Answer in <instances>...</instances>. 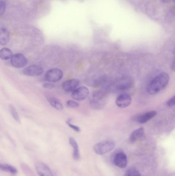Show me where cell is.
<instances>
[{"label": "cell", "mask_w": 175, "mask_h": 176, "mask_svg": "<svg viewBox=\"0 0 175 176\" xmlns=\"http://www.w3.org/2000/svg\"><path fill=\"white\" fill-rule=\"evenodd\" d=\"M6 10V5L4 2L0 1V16L3 15Z\"/></svg>", "instance_id": "23"}, {"label": "cell", "mask_w": 175, "mask_h": 176, "mask_svg": "<svg viewBox=\"0 0 175 176\" xmlns=\"http://www.w3.org/2000/svg\"><path fill=\"white\" fill-rule=\"evenodd\" d=\"M55 87V86L52 84H49V83H46V84H44L43 85V87L44 88H46V89H52Z\"/></svg>", "instance_id": "26"}, {"label": "cell", "mask_w": 175, "mask_h": 176, "mask_svg": "<svg viewBox=\"0 0 175 176\" xmlns=\"http://www.w3.org/2000/svg\"><path fill=\"white\" fill-rule=\"evenodd\" d=\"M9 109L10 114H11L14 119L17 122L19 123H21L20 116L19 115L18 113L17 112V110L15 109V106L12 105H10V106H9Z\"/></svg>", "instance_id": "20"}, {"label": "cell", "mask_w": 175, "mask_h": 176, "mask_svg": "<svg viewBox=\"0 0 175 176\" xmlns=\"http://www.w3.org/2000/svg\"><path fill=\"white\" fill-rule=\"evenodd\" d=\"M133 81L130 77H125L117 81L115 85V89L119 92L125 91L133 86Z\"/></svg>", "instance_id": "5"}, {"label": "cell", "mask_w": 175, "mask_h": 176, "mask_svg": "<svg viewBox=\"0 0 175 176\" xmlns=\"http://www.w3.org/2000/svg\"><path fill=\"white\" fill-rule=\"evenodd\" d=\"M132 101V98L129 94H122L117 97L116 104L120 108H125L130 105Z\"/></svg>", "instance_id": "9"}, {"label": "cell", "mask_w": 175, "mask_h": 176, "mask_svg": "<svg viewBox=\"0 0 175 176\" xmlns=\"http://www.w3.org/2000/svg\"><path fill=\"white\" fill-rule=\"evenodd\" d=\"M175 96H173V97L167 101L166 102V105L170 107H172L175 106Z\"/></svg>", "instance_id": "24"}, {"label": "cell", "mask_w": 175, "mask_h": 176, "mask_svg": "<svg viewBox=\"0 0 175 176\" xmlns=\"http://www.w3.org/2000/svg\"><path fill=\"white\" fill-rule=\"evenodd\" d=\"M124 176H141V174L137 169L130 168L125 171Z\"/></svg>", "instance_id": "21"}, {"label": "cell", "mask_w": 175, "mask_h": 176, "mask_svg": "<svg viewBox=\"0 0 175 176\" xmlns=\"http://www.w3.org/2000/svg\"><path fill=\"white\" fill-rule=\"evenodd\" d=\"M46 98L47 101H49L50 105L55 109L58 110H62L64 109V107L62 103L56 97L49 96H47Z\"/></svg>", "instance_id": "16"}, {"label": "cell", "mask_w": 175, "mask_h": 176, "mask_svg": "<svg viewBox=\"0 0 175 176\" xmlns=\"http://www.w3.org/2000/svg\"><path fill=\"white\" fill-rule=\"evenodd\" d=\"M113 163L118 167L121 168H125L127 164L126 155L123 152L117 153L113 158Z\"/></svg>", "instance_id": "12"}, {"label": "cell", "mask_w": 175, "mask_h": 176, "mask_svg": "<svg viewBox=\"0 0 175 176\" xmlns=\"http://www.w3.org/2000/svg\"><path fill=\"white\" fill-rule=\"evenodd\" d=\"M70 144L73 148V158L75 160H78L80 159V153L78 145L75 140L73 138H70L69 139Z\"/></svg>", "instance_id": "17"}, {"label": "cell", "mask_w": 175, "mask_h": 176, "mask_svg": "<svg viewBox=\"0 0 175 176\" xmlns=\"http://www.w3.org/2000/svg\"><path fill=\"white\" fill-rule=\"evenodd\" d=\"M0 169L3 171L9 172L12 174H16L18 172L17 169L15 167L7 164L0 163Z\"/></svg>", "instance_id": "19"}, {"label": "cell", "mask_w": 175, "mask_h": 176, "mask_svg": "<svg viewBox=\"0 0 175 176\" xmlns=\"http://www.w3.org/2000/svg\"><path fill=\"white\" fill-rule=\"evenodd\" d=\"M157 115V112L155 111H150L143 114H140L137 117L136 120L140 124H145L152 119Z\"/></svg>", "instance_id": "13"}, {"label": "cell", "mask_w": 175, "mask_h": 176, "mask_svg": "<svg viewBox=\"0 0 175 176\" xmlns=\"http://www.w3.org/2000/svg\"><path fill=\"white\" fill-rule=\"evenodd\" d=\"M170 1L171 0H161V2L164 3H167L170 2Z\"/></svg>", "instance_id": "27"}, {"label": "cell", "mask_w": 175, "mask_h": 176, "mask_svg": "<svg viewBox=\"0 0 175 176\" xmlns=\"http://www.w3.org/2000/svg\"><path fill=\"white\" fill-rule=\"evenodd\" d=\"M170 81V76L167 73L162 72L155 77L149 84L147 92L151 95L157 94L167 87Z\"/></svg>", "instance_id": "1"}, {"label": "cell", "mask_w": 175, "mask_h": 176, "mask_svg": "<svg viewBox=\"0 0 175 176\" xmlns=\"http://www.w3.org/2000/svg\"><path fill=\"white\" fill-rule=\"evenodd\" d=\"M66 123L69 126V127L73 129V130H75V131H76V132H80V128L78 127V126H76V125H74L71 124V123H70V121H69V120L67 121Z\"/></svg>", "instance_id": "25"}, {"label": "cell", "mask_w": 175, "mask_h": 176, "mask_svg": "<svg viewBox=\"0 0 175 176\" xmlns=\"http://www.w3.org/2000/svg\"><path fill=\"white\" fill-rule=\"evenodd\" d=\"M80 82L78 79H69L63 82L62 87L66 92H72L79 86Z\"/></svg>", "instance_id": "10"}, {"label": "cell", "mask_w": 175, "mask_h": 176, "mask_svg": "<svg viewBox=\"0 0 175 176\" xmlns=\"http://www.w3.org/2000/svg\"><path fill=\"white\" fill-rule=\"evenodd\" d=\"M89 90L84 86L77 88L72 92V97L74 100L78 101H83L89 96Z\"/></svg>", "instance_id": "7"}, {"label": "cell", "mask_w": 175, "mask_h": 176, "mask_svg": "<svg viewBox=\"0 0 175 176\" xmlns=\"http://www.w3.org/2000/svg\"><path fill=\"white\" fill-rule=\"evenodd\" d=\"M174 64H174V61L173 60V63H172V65H173V66H172V69H173V71H174V70H175V66H174Z\"/></svg>", "instance_id": "28"}, {"label": "cell", "mask_w": 175, "mask_h": 176, "mask_svg": "<svg viewBox=\"0 0 175 176\" xmlns=\"http://www.w3.org/2000/svg\"><path fill=\"white\" fill-rule=\"evenodd\" d=\"M173 2H175V0H172Z\"/></svg>", "instance_id": "29"}, {"label": "cell", "mask_w": 175, "mask_h": 176, "mask_svg": "<svg viewBox=\"0 0 175 176\" xmlns=\"http://www.w3.org/2000/svg\"><path fill=\"white\" fill-rule=\"evenodd\" d=\"M10 38L8 30L5 28L0 29V45H5L8 43Z\"/></svg>", "instance_id": "15"}, {"label": "cell", "mask_w": 175, "mask_h": 176, "mask_svg": "<svg viewBox=\"0 0 175 176\" xmlns=\"http://www.w3.org/2000/svg\"><path fill=\"white\" fill-rule=\"evenodd\" d=\"M35 169L40 176H54L49 166L42 162H37L35 165Z\"/></svg>", "instance_id": "11"}, {"label": "cell", "mask_w": 175, "mask_h": 176, "mask_svg": "<svg viewBox=\"0 0 175 176\" xmlns=\"http://www.w3.org/2000/svg\"><path fill=\"white\" fill-rule=\"evenodd\" d=\"M10 59L12 66L18 69L25 67L28 63L26 58L23 54L20 53L13 55Z\"/></svg>", "instance_id": "6"}, {"label": "cell", "mask_w": 175, "mask_h": 176, "mask_svg": "<svg viewBox=\"0 0 175 176\" xmlns=\"http://www.w3.org/2000/svg\"><path fill=\"white\" fill-rule=\"evenodd\" d=\"M13 55L12 52L8 48H3L0 50V58L4 60L10 59Z\"/></svg>", "instance_id": "18"}, {"label": "cell", "mask_w": 175, "mask_h": 176, "mask_svg": "<svg viewBox=\"0 0 175 176\" xmlns=\"http://www.w3.org/2000/svg\"><path fill=\"white\" fill-rule=\"evenodd\" d=\"M115 146V143L112 141H104L96 144L93 149L96 154L102 155L112 150Z\"/></svg>", "instance_id": "2"}, {"label": "cell", "mask_w": 175, "mask_h": 176, "mask_svg": "<svg viewBox=\"0 0 175 176\" xmlns=\"http://www.w3.org/2000/svg\"><path fill=\"white\" fill-rule=\"evenodd\" d=\"M144 134V131L143 127L136 129L131 133L129 138V141L130 143H134L140 139Z\"/></svg>", "instance_id": "14"}, {"label": "cell", "mask_w": 175, "mask_h": 176, "mask_svg": "<svg viewBox=\"0 0 175 176\" xmlns=\"http://www.w3.org/2000/svg\"><path fill=\"white\" fill-rule=\"evenodd\" d=\"M44 69L38 65H31L26 67L23 70V73L28 76H39L44 73Z\"/></svg>", "instance_id": "8"}, {"label": "cell", "mask_w": 175, "mask_h": 176, "mask_svg": "<svg viewBox=\"0 0 175 176\" xmlns=\"http://www.w3.org/2000/svg\"><path fill=\"white\" fill-rule=\"evenodd\" d=\"M63 76L62 70L59 69H52L48 71L45 75V79L49 82H55L60 81Z\"/></svg>", "instance_id": "4"}, {"label": "cell", "mask_w": 175, "mask_h": 176, "mask_svg": "<svg viewBox=\"0 0 175 176\" xmlns=\"http://www.w3.org/2000/svg\"><path fill=\"white\" fill-rule=\"evenodd\" d=\"M66 106L71 108H76L78 107L79 105L78 103L73 101H68L66 102Z\"/></svg>", "instance_id": "22"}, {"label": "cell", "mask_w": 175, "mask_h": 176, "mask_svg": "<svg viewBox=\"0 0 175 176\" xmlns=\"http://www.w3.org/2000/svg\"><path fill=\"white\" fill-rule=\"evenodd\" d=\"M105 96L102 93L98 92L92 96L90 106L93 109H101L105 105Z\"/></svg>", "instance_id": "3"}]
</instances>
